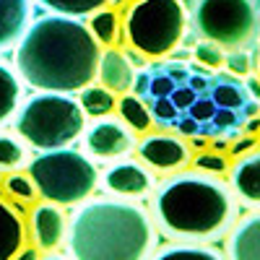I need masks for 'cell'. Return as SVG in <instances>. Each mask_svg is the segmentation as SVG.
Here are the masks:
<instances>
[{
  "mask_svg": "<svg viewBox=\"0 0 260 260\" xmlns=\"http://www.w3.org/2000/svg\"><path fill=\"white\" fill-rule=\"evenodd\" d=\"M99 42L73 16H45L24 31L16 47V71L37 91L71 94L96 78Z\"/></svg>",
  "mask_w": 260,
  "mask_h": 260,
  "instance_id": "1",
  "label": "cell"
},
{
  "mask_svg": "<svg viewBox=\"0 0 260 260\" xmlns=\"http://www.w3.org/2000/svg\"><path fill=\"white\" fill-rule=\"evenodd\" d=\"M65 240L76 260H143L154 250L156 232L141 206L102 198L71 216Z\"/></svg>",
  "mask_w": 260,
  "mask_h": 260,
  "instance_id": "2",
  "label": "cell"
},
{
  "mask_svg": "<svg viewBox=\"0 0 260 260\" xmlns=\"http://www.w3.org/2000/svg\"><path fill=\"white\" fill-rule=\"evenodd\" d=\"M154 216L172 240L213 242L234 224L237 206L224 182L198 172H185L159 185L154 195Z\"/></svg>",
  "mask_w": 260,
  "mask_h": 260,
  "instance_id": "3",
  "label": "cell"
},
{
  "mask_svg": "<svg viewBox=\"0 0 260 260\" xmlns=\"http://www.w3.org/2000/svg\"><path fill=\"white\" fill-rule=\"evenodd\" d=\"M81 104L57 91L31 96L16 115V133L37 151L65 148L83 133Z\"/></svg>",
  "mask_w": 260,
  "mask_h": 260,
  "instance_id": "4",
  "label": "cell"
},
{
  "mask_svg": "<svg viewBox=\"0 0 260 260\" xmlns=\"http://www.w3.org/2000/svg\"><path fill=\"white\" fill-rule=\"evenodd\" d=\"M29 175L42 198L57 206L83 203L96 190L99 182V172L94 161L68 146L39 151V156L31 159L29 164Z\"/></svg>",
  "mask_w": 260,
  "mask_h": 260,
  "instance_id": "5",
  "label": "cell"
},
{
  "mask_svg": "<svg viewBox=\"0 0 260 260\" xmlns=\"http://www.w3.org/2000/svg\"><path fill=\"white\" fill-rule=\"evenodd\" d=\"M125 34L130 47L146 57L172 55L185 37L182 0H138L127 11Z\"/></svg>",
  "mask_w": 260,
  "mask_h": 260,
  "instance_id": "6",
  "label": "cell"
},
{
  "mask_svg": "<svg viewBox=\"0 0 260 260\" xmlns=\"http://www.w3.org/2000/svg\"><path fill=\"white\" fill-rule=\"evenodd\" d=\"M192 24L203 39L224 50L250 47L260 37V3L257 0H198Z\"/></svg>",
  "mask_w": 260,
  "mask_h": 260,
  "instance_id": "7",
  "label": "cell"
},
{
  "mask_svg": "<svg viewBox=\"0 0 260 260\" xmlns=\"http://www.w3.org/2000/svg\"><path fill=\"white\" fill-rule=\"evenodd\" d=\"M83 143H86L89 156L117 159V156H127L136 148V136L122 120L96 117V122L91 127H86Z\"/></svg>",
  "mask_w": 260,
  "mask_h": 260,
  "instance_id": "8",
  "label": "cell"
},
{
  "mask_svg": "<svg viewBox=\"0 0 260 260\" xmlns=\"http://www.w3.org/2000/svg\"><path fill=\"white\" fill-rule=\"evenodd\" d=\"M138 159L143 164H148L151 169H161V172H172L180 169L190 161V148L182 138L175 136H146L138 146Z\"/></svg>",
  "mask_w": 260,
  "mask_h": 260,
  "instance_id": "9",
  "label": "cell"
},
{
  "mask_svg": "<svg viewBox=\"0 0 260 260\" xmlns=\"http://www.w3.org/2000/svg\"><path fill=\"white\" fill-rule=\"evenodd\" d=\"M31 219V237L39 252H52L62 245L65 234H68V219L57 203H39L29 213Z\"/></svg>",
  "mask_w": 260,
  "mask_h": 260,
  "instance_id": "10",
  "label": "cell"
},
{
  "mask_svg": "<svg viewBox=\"0 0 260 260\" xmlns=\"http://www.w3.org/2000/svg\"><path fill=\"white\" fill-rule=\"evenodd\" d=\"M104 187L122 198H141L154 187V175L136 161H117L104 172Z\"/></svg>",
  "mask_w": 260,
  "mask_h": 260,
  "instance_id": "11",
  "label": "cell"
},
{
  "mask_svg": "<svg viewBox=\"0 0 260 260\" xmlns=\"http://www.w3.org/2000/svg\"><path fill=\"white\" fill-rule=\"evenodd\" d=\"M96 76H99L104 89H110L112 94H127V91H133V83H136L133 62H130L120 50H112V47H107L99 55Z\"/></svg>",
  "mask_w": 260,
  "mask_h": 260,
  "instance_id": "12",
  "label": "cell"
},
{
  "mask_svg": "<svg viewBox=\"0 0 260 260\" xmlns=\"http://www.w3.org/2000/svg\"><path fill=\"white\" fill-rule=\"evenodd\" d=\"M232 192L247 206H260V148L247 151L232 167Z\"/></svg>",
  "mask_w": 260,
  "mask_h": 260,
  "instance_id": "13",
  "label": "cell"
},
{
  "mask_svg": "<svg viewBox=\"0 0 260 260\" xmlns=\"http://www.w3.org/2000/svg\"><path fill=\"white\" fill-rule=\"evenodd\" d=\"M226 255L232 260H260V211L245 216L229 232Z\"/></svg>",
  "mask_w": 260,
  "mask_h": 260,
  "instance_id": "14",
  "label": "cell"
},
{
  "mask_svg": "<svg viewBox=\"0 0 260 260\" xmlns=\"http://www.w3.org/2000/svg\"><path fill=\"white\" fill-rule=\"evenodd\" d=\"M29 13V0H0V50L16 45L24 37Z\"/></svg>",
  "mask_w": 260,
  "mask_h": 260,
  "instance_id": "15",
  "label": "cell"
},
{
  "mask_svg": "<svg viewBox=\"0 0 260 260\" xmlns=\"http://www.w3.org/2000/svg\"><path fill=\"white\" fill-rule=\"evenodd\" d=\"M26 242V229L16 208L0 201V260H13Z\"/></svg>",
  "mask_w": 260,
  "mask_h": 260,
  "instance_id": "16",
  "label": "cell"
},
{
  "mask_svg": "<svg viewBox=\"0 0 260 260\" xmlns=\"http://www.w3.org/2000/svg\"><path fill=\"white\" fill-rule=\"evenodd\" d=\"M117 112H120V120L133 130V133H148L151 122H154L148 104L136 94H122V99L117 102Z\"/></svg>",
  "mask_w": 260,
  "mask_h": 260,
  "instance_id": "17",
  "label": "cell"
},
{
  "mask_svg": "<svg viewBox=\"0 0 260 260\" xmlns=\"http://www.w3.org/2000/svg\"><path fill=\"white\" fill-rule=\"evenodd\" d=\"M78 104H81V110L89 115V117H107V115H112V110L117 107L115 102V94L110 89H104V86H83L81 94H78Z\"/></svg>",
  "mask_w": 260,
  "mask_h": 260,
  "instance_id": "18",
  "label": "cell"
},
{
  "mask_svg": "<svg viewBox=\"0 0 260 260\" xmlns=\"http://www.w3.org/2000/svg\"><path fill=\"white\" fill-rule=\"evenodd\" d=\"M94 39L104 47H115L117 39H120V16L115 8H99V13L91 16V24H89Z\"/></svg>",
  "mask_w": 260,
  "mask_h": 260,
  "instance_id": "19",
  "label": "cell"
},
{
  "mask_svg": "<svg viewBox=\"0 0 260 260\" xmlns=\"http://www.w3.org/2000/svg\"><path fill=\"white\" fill-rule=\"evenodd\" d=\"M18 99H21V83L8 65L0 62V125L16 112Z\"/></svg>",
  "mask_w": 260,
  "mask_h": 260,
  "instance_id": "20",
  "label": "cell"
},
{
  "mask_svg": "<svg viewBox=\"0 0 260 260\" xmlns=\"http://www.w3.org/2000/svg\"><path fill=\"white\" fill-rule=\"evenodd\" d=\"M29 151L16 136L0 133V172H16L26 164Z\"/></svg>",
  "mask_w": 260,
  "mask_h": 260,
  "instance_id": "21",
  "label": "cell"
},
{
  "mask_svg": "<svg viewBox=\"0 0 260 260\" xmlns=\"http://www.w3.org/2000/svg\"><path fill=\"white\" fill-rule=\"evenodd\" d=\"M45 8L50 11H57L60 16H86V13H91V11H99L104 8L110 0H39Z\"/></svg>",
  "mask_w": 260,
  "mask_h": 260,
  "instance_id": "22",
  "label": "cell"
},
{
  "mask_svg": "<svg viewBox=\"0 0 260 260\" xmlns=\"http://www.w3.org/2000/svg\"><path fill=\"white\" fill-rule=\"evenodd\" d=\"M211 99L216 102V107H229V110H240V107H245V91L240 83L234 81H216V86L211 89Z\"/></svg>",
  "mask_w": 260,
  "mask_h": 260,
  "instance_id": "23",
  "label": "cell"
},
{
  "mask_svg": "<svg viewBox=\"0 0 260 260\" xmlns=\"http://www.w3.org/2000/svg\"><path fill=\"white\" fill-rule=\"evenodd\" d=\"M177 255H187V257H203V260H219V257H221L219 252L211 250V247H208V245H203V242L164 245V247L156 252V257H159V260H164V257H177Z\"/></svg>",
  "mask_w": 260,
  "mask_h": 260,
  "instance_id": "24",
  "label": "cell"
},
{
  "mask_svg": "<svg viewBox=\"0 0 260 260\" xmlns=\"http://www.w3.org/2000/svg\"><path fill=\"white\" fill-rule=\"evenodd\" d=\"M6 192L11 195V198H18V201H24V203H31L37 201V185L31 180V175H21V172H13V175L6 177Z\"/></svg>",
  "mask_w": 260,
  "mask_h": 260,
  "instance_id": "25",
  "label": "cell"
},
{
  "mask_svg": "<svg viewBox=\"0 0 260 260\" xmlns=\"http://www.w3.org/2000/svg\"><path fill=\"white\" fill-rule=\"evenodd\" d=\"M224 55H226V50L221 45H216V42H211V39H201L198 45H195V50H192L195 62L206 65V68H211V71L221 68V65H224Z\"/></svg>",
  "mask_w": 260,
  "mask_h": 260,
  "instance_id": "26",
  "label": "cell"
},
{
  "mask_svg": "<svg viewBox=\"0 0 260 260\" xmlns=\"http://www.w3.org/2000/svg\"><path fill=\"white\" fill-rule=\"evenodd\" d=\"M224 65H226V71L234 73V76H250L252 73V55L247 52V47L229 50L224 55Z\"/></svg>",
  "mask_w": 260,
  "mask_h": 260,
  "instance_id": "27",
  "label": "cell"
},
{
  "mask_svg": "<svg viewBox=\"0 0 260 260\" xmlns=\"http://www.w3.org/2000/svg\"><path fill=\"white\" fill-rule=\"evenodd\" d=\"M195 169L208 172V175H224L229 169V161H226V156L216 154V151H201V154L195 156Z\"/></svg>",
  "mask_w": 260,
  "mask_h": 260,
  "instance_id": "28",
  "label": "cell"
},
{
  "mask_svg": "<svg viewBox=\"0 0 260 260\" xmlns=\"http://www.w3.org/2000/svg\"><path fill=\"white\" fill-rule=\"evenodd\" d=\"M187 112H190V117H195L201 125H203V122H211L213 115H216V102H213L211 96H198V99L187 107Z\"/></svg>",
  "mask_w": 260,
  "mask_h": 260,
  "instance_id": "29",
  "label": "cell"
},
{
  "mask_svg": "<svg viewBox=\"0 0 260 260\" xmlns=\"http://www.w3.org/2000/svg\"><path fill=\"white\" fill-rule=\"evenodd\" d=\"M177 89V81L172 78L169 73L161 76H151V86H148V96L161 99V96H172V91Z\"/></svg>",
  "mask_w": 260,
  "mask_h": 260,
  "instance_id": "30",
  "label": "cell"
},
{
  "mask_svg": "<svg viewBox=\"0 0 260 260\" xmlns=\"http://www.w3.org/2000/svg\"><path fill=\"white\" fill-rule=\"evenodd\" d=\"M154 115L159 122H175L180 117V110L175 107V102H172L169 96H161V99H154Z\"/></svg>",
  "mask_w": 260,
  "mask_h": 260,
  "instance_id": "31",
  "label": "cell"
},
{
  "mask_svg": "<svg viewBox=\"0 0 260 260\" xmlns=\"http://www.w3.org/2000/svg\"><path fill=\"white\" fill-rule=\"evenodd\" d=\"M169 99L175 102V107H177L180 112H187V107H190L195 99H198V91L190 89V86L185 83V86H177V89L172 91V96H169Z\"/></svg>",
  "mask_w": 260,
  "mask_h": 260,
  "instance_id": "32",
  "label": "cell"
},
{
  "mask_svg": "<svg viewBox=\"0 0 260 260\" xmlns=\"http://www.w3.org/2000/svg\"><path fill=\"white\" fill-rule=\"evenodd\" d=\"M213 127H234V125H240V115H237V110H229V107H216V115H213Z\"/></svg>",
  "mask_w": 260,
  "mask_h": 260,
  "instance_id": "33",
  "label": "cell"
},
{
  "mask_svg": "<svg viewBox=\"0 0 260 260\" xmlns=\"http://www.w3.org/2000/svg\"><path fill=\"white\" fill-rule=\"evenodd\" d=\"M177 130H180L182 136H195V133H201V122L187 115V117H182V120L177 122Z\"/></svg>",
  "mask_w": 260,
  "mask_h": 260,
  "instance_id": "34",
  "label": "cell"
},
{
  "mask_svg": "<svg viewBox=\"0 0 260 260\" xmlns=\"http://www.w3.org/2000/svg\"><path fill=\"white\" fill-rule=\"evenodd\" d=\"M148 86H151V76H148V73H138V76H136V83H133L136 96L146 99V96H148Z\"/></svg>",
  "mask_w": 260,
  "mask_h": 260,
  "instance_id": "35",
  "label": "cell"
},
{
  "mask_svg": "<svg viewBox=\"0 0 260 260\" xmlns=\"http://www.w3.org/2000/svg\"><path fill=\"white\" fill-rule=\"evenodd\" d=\"M255 143H257V141H255V138H250V136H247V138H242V141H237V143H234V148H232V156H242V154H247V151H252V148H255Z\"/></svg>",
  "mask_w": 260,
  "mask_h": 260,
  "instance_id": "36",
  "label": "cell"
},
{
  "mask_svg": "<svg viewBox=\"0 0 260 260\" xmlns=\"http://www.w3.org/2000/svg\"><path fill=\"white\" fill-rule=\"evenodd\" d=\"M187 86L198 94H203V91H208V76H192V78H187Z\"/></svg>",
  "mask_w": 260,
  "mask_h": 260,
  "instance_id": "37",
  "label": "cell"
},
{
  "mask_svg": "<svg viewBox=\"0 0 260 260\" xmlns=\"http://www.w3.org/2000/svg\"><path fill=\"white\" fill-rule=\"evenodd\" d=\"M167 73L177 81V86H180V81H187V68H182V65H169Z\"/></svg>",
  "mask_w": 260,
  "mask_h": 260,
  "instance_id": "38",
  "label": "cell"
},
{
  "mask_svg": "<svg viewBox=\"0 0 260 260\" xmlns=\"http://www.w3.org/2000/svg\"><path fill=\"white\" fill-rule=\"evenodd\" d=\"M247 91H250V96L260 99V76H250L247 78Z\"/></svg>",
  "mask_w": 260,
  "mask_h": 260,
  "instance_id": "39",
  "label": "cell"
},
{
  "mask_svg": "<svg viewBox=\"0 0 260 260\" xmlns=\"http://www.w3.org/2000/svg\"><path fill=\"white\" fill-rule=\"evenodd\" d=\"M247 133H260V117L257 115H252L247 120Z\"/></svg>",
  "mask_w": 260,
  "mask_h": 260,
  "instance_id": "40",
  "label": "cell"
},
{
  "mask_svg": "<svg viewBox=\"0 0 260 260\" xmlns=\"http://www.w3.org/2000/svg\"><path fill=\"white\" fill-rule=\"evenodd\" d=\"M37 252H39V250H24V247H21V252H18L16 257H18V260H34Z\"/></svg>",
  "mask_w": 260,
  "mask_h": 260,
  "instance_id": "41",
  "label": "cell"
},
{
  "mask_svg": "<svg viewBox=\"0 0 260 260\" xmlns=\"http://www.w3.org/2000/svg\"><path fill=\"white\" fill-rule=\"evenodd\" d=\"M257 76H260V60H257Z\"/></svg>",
  "mask_w": 260,
  "mask_h": 260,
  "instance_id": "42",
  "label": "cell"
}]
</instances>
